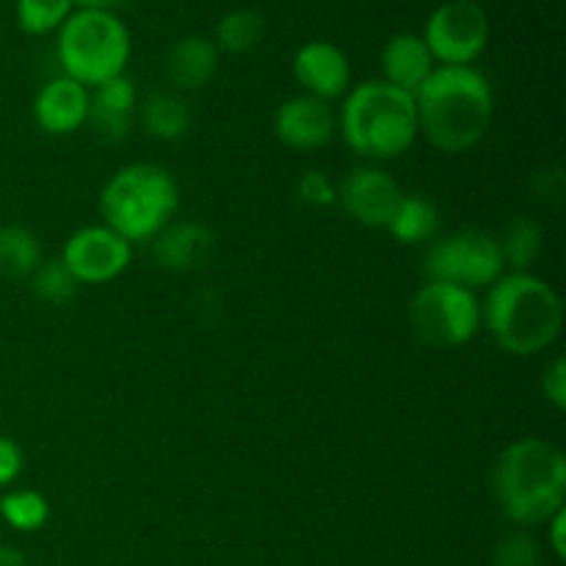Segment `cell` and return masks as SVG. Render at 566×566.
Segmentation results:
<instances>
[{
  "instance_id": "4",
  "label": "cell",
  "mask_w": 566,
  "mask_h": 566,
  "mask_svg": "<svg viewBox=\"0 0 566 566\" xmlns=\"http://www.w3.org/2000/svg\"><path fill=\"white\" fill-rule=\"evenodd\" d=\"M337 133L359 158H401L418 142V108L415 94L401 92L387 81H363L352 86L337 111Z\"/></svg>"
},
{
  "instance_id": "27",
  "label": "cell",
  "mask_w": 566,
  "mask_h": 566,
  "mask_svg": "<svg viewBox=\"0 0 566 566\" xmlns=\"http://www.w3.org/2000/svg\"><path fill=\"white\" fill-rule=\"evenodd\" d=\"M492 566H542V547L528 531L503 536L492 551Z\"/></svg>"
},
{
  "instance_id": "15",
  "label": "cell",
  "mask_w": 566,
  "mask_h": 566,
  "mask_svg": "<svg viewBox=\"0 0 566 566\" xmlns=\"http://www.w3.org/2000/svg\"><path fill=\"white\" fill-rule=\"evenodd\" d=\"M219 48L213 39L202 36V33H188V36L177 39L164 55V81L166 88L171 92H199L208 86L219 72Z\"/></svg>"
},
{
  "instance_id": "33",
  "label": "cell",
  "mask_w": 566,
  "mask_h": 566,
  "mask_svg": "<svg viewBox=\"0 0 566 566\" xmlns=\"http://www.w3.org/2000/svg\"><path fill=\"white\" fill-rule=\"evenodd\" d=\"M127 0H75V9H97V11H116Z\"/></svg>"
},
{
  "instance_id": "26",
  "label": "cell",
  "mask_w": 566,
  "mask_h": 566,
  "mask_svg": "<svg viewBox=\"0 0 566 566\" xmlns=\"http://www.w3.org/2000/svg\"><path fill=\"white\" fill-rule=\"evenodd\" d=\"M75 11V0H17V25L28 36L59 31Z\"/></svg>"
},
{
  "instance_id": "1",
  "label": "cell",
  "mask_w": 566,
  "mask_h": 566,
  "mask_svg": "<svg viewBox=\"0 0 566 566\" xmlns=\"http://www.w3.org/2000/svg\"><path fill=\"white\" fill-rule=\"evenodd\" d=\"M418 133L442 155H464L479 147L495 116L490 77L475 66H434L415 92Z\"/></svg>"
},
{
  "instance_id": "14",
  "label": "cell",
  "mask_w": 566,
  "mask_h": 566,
  "mask_svg": "<svg viewBox=\"0 0 566 566\" xmlns=\"http://www.w3.org/2000/svg\"><path fill=\"white\" fill-rule=\"evenodd\" d=\"M33 119L50 136H72L88 119V88L72 77H50L33 97Z\"/></svg>"
},
{
  "instance_id": "17",
  "label": "cell",
  "mask_w": 566,
  "mask_h": 566,
  "mask_svg": "<svg viewBox=\"0 0 566 566\" xmlns=\"http://www.w3.org/2000/svg\"><path fill=\"white\" fill-rule=\"evenodd\" d=\"M138 111L136 83L127 75L111 77L99 86L88 88V119L86 125L94 127L105 142H119L130 133L133 116Z\"/></svg>"
},
{
  "instance_id": "21",
  "label": "cell",
  "mask_w": 566,
  "mask_h": 566,
  "mask_svg": "<svg viewBox=\"0 0 566 566\" xmlns=\"http://www.w3.org/2000/svg\"><path fill=\"white\" fill-rule=\"evenodd\" d=\"M42 243L28 227L0 224V276L28 280L42 265Z\"/></svg>"
},
{
  "instance_id": "28",
  "label": "cell",
  "mask_w": 566,
  "mask_h": 566,
  "mask_svg": "<svg viewBox=\"0 0 566 566\" xmlns=\"http://www.w3.org/2000/svg\"><path fill=\"white\" fill-rule=\"evenodd\" d=\"M298 197H302V202L313 205V208H332V205H337V186L324 171L310 169L298 180Z\"/></svg>"
},
{
  "instance_id": "9",
  "label": "cell",
  "mask_w": 566,
  "mask_h": 566,
  "mask_svg": "<svg viewBox=\"0 0 566 566\" xmlns=\"http://www.w3.org/2000/svg\"><path fill=\"white\" fill-rule=\"evenodd\" d=\"M420 36L437 66H473L490 44V17L479 0H446L431 11Z\"/></svg>"
},
{
  "instance_id": "7",
  "label": "cell",
  "mask_w": 566,
  "mask_h": 566,
  "mask_svg": "<svg viewBox=\"0 0 566 566\" xmlns=\"http://www.w3.org/2000/svg\"><path fill=\"white\" fill-rule=\"evenodd\" d=\"M409 329L431 348L468 346L481 329L479 293L448 282H426L409 302Z\"/></svg>"
},
{
  "instance_id": "5",
  "label": "cell",
  "mask_w": 566,
  "mask_h": 566,
  "mask_svg": "<svg viewBox=\"0 0 566 566\" xmlns=\"http://www.w3.org/2000/svg\"><path fill=\"white\" fill-rule=\"evenodd\" d=\"M180 208V186L160 164H130L111 175L99 191V216L130 247L153 241Z\"/></svg>"
},
{
  "instance_id": "3",
  "label": "cell",
  "mask_w": 566,
  "mask_h": 566,
  "mask_svg": "<svg viewBox=\"0 0 566 566\" xmlns=\"http://www.w3.org/2000/svg\"><path fill=\"white\" fill-rule=\"evenodd\" d=\"M490 490L497 509L514 525H545L553 514L566 509L564 451L539 437L509 442L492 464Z\"/></svg>"
},
{
  "instance_id": "19",
  "label": "cell",
  "mask_w": 566,
  "mask_h": 566,
  "mask_svg": "<svg viewBox=\"0 0 566 566\" xmlns=\"http://www.w3.org/2000/svg\"><path fill=\"white\" fill-rule=\"evenodd\" d=\"M138 116H142L144 133L158 138V142H177L193 125V114L186 94L171 92V88H158V92L149 94L138 105Z\"/></svg>"
},
{
  "instance_id": "22",
  "label": "cell",
  "mask_w": 566,
  "mask_h": 566,
  "mask_svg": "<svg viewBox=\"0 0 566 566\" xmlns=\"http://www.w3.org/2000/svg\"><path fill=\"white\" fill-rule=\"evenodd\" d=\"M506 271H531L545 249V230L534 216H514L497 238Z\"/></svg>"
},
{
  "instance_id": "30",
  "label": "cell",
  "mask_w": 566,
  "mask_h": 566,
  "mask_svg": "<svg viewBox=\"0 0 566 566\" xmlns=\"http://www.w3.org/2000/svg\"><path fill=\"white\" fill-rule=\"evenodd\" d=\"M25 468V453L11 437H0V490L14 484Z\"/></svg>"
},
{
  "instance_id": "23",
  "label": "cell",
  "mask_w": 566,
  "mask_h": 566,
  "mask_svg": "<svg viewBox=\"0 0 566 566\" xmlns=\"http://www.w3.org/2000/svg\"><path fill=\"white\" fill-rule=\"evenodd\" d=\"M265 36V20L254 9H230L213 31V44L219 53L243 55L258 48Z\"/></svg>"
},
{
  "instance_id": "25",
  "label": "cell",
  "mask_w": 566,
  "mask_h": 566,
  "mask_svg": "<svg viewBox=\"0 0 566 566\" xmlns=\"http://www.w3.org/2000/svg\"><path fill=\"white\" fill-rule=\"evenodd\" d=\"M25 282L31 296L36 298V302L50 304V307H66V304L77 296V287H81L75 276L70 274V269L61 263V258H44L42 265H39Z\"/></svg>"
},
{
  "instance_id": "16",
  "label": "cell",
  "mask_w": 566,
  "mask_h": 566,
  "mask_svg": "<svg viewBox=\"0 0 566 566\" xmlns=\"http://www.w3.org/2000/svg\"><path fill=\"white\" fill-rule=\"evenodd\" d=\"M216 249V232L202 221H171L153 238V258L164 271L186 274L202 269Z\"/></svg>"
},
{
  "instance_id": "24",
  "label": "cell",
  "mask_w": 566,
  "mask_h": 566,
  "mask_svg": "<svg viewBox=\"0 0 566 566\" xmlns=\"http://www.w3.org/2000/svg\"><path fill=\"white\" fill-rule=\"evenodd\" d=\"M0 520L17 534H36L48 525L50 503L36 490H9L0 497Z\"/></svg>"
},
{
  "instance_id": "12",
  "label": "cell",
  "mask_w": 566,
  "mask_h": 566,
  "mask_svg": "<svg viewBox=\"0 0 566 566\" xmlns=\"http://www.w3.org/2000/svg\"><path fill=\"white\" fill-rule=\"evenodd\" d=\"M293 77L302 86V94H310L315 99H343L352 88V64H348L346 50L337 44L313 39L302 44L293 55Z\"/></svg>"
},
{
  "instance_id": "20",
  "label": "cell",
  "mask_w": 566,
  "mask_h": 566,
  "mask_svg": "<svg viewBox=\"0 0 566 566\" xmlns=\"http://www.w3.org/2000/svg\"><path fill=\"white\" fill-rule=\"evenodd\" d=\"M387 230L398 243H407V247L426 243L440 230V210L423 193H403Z\"/></svg>"
},
{
  "instance_id": "18",
  "label": "cell",
  "mask_w": 566,
  "mask_h": 566,
  "mask_svg": "<svg viewBox=\"0 0 566 566\" xmlns=\"http://www.w3.org/2000/svg\"><path fill=\"white\" fill-rule=\"evenodd\" d=\"M381 64V81L390 86L401 88V92L415 94L426 83V77L434 72L437 61L431 59L429 48H426L420 33H396L385 42L379 55Z\"/></svg>"
},
{
  "instance_id": "29",
  "label": "cell",
  "mask_w": 566,
  "mask_h": 566,
  "mask_svg": "<svg viewBox=\"0 0 566 566\" xmlns=\"http://www.w3.org/2000/svg\"><path fill=\"white\" fill-rule=\"evenodd\" d=\"M542 396L556 412H566V359L556 357L542 374Z\"/></svg>"
},
{
  "instance_id": "6",
  "label": "cell",
  "mask_w": 566,
  "mask_h": 566,
  "mask_svg": "<svg viewBox=\"0 0 566 566\" xmlns=\"http://www.w3.org/2000/svg\"><path fill=\"white\" fill-rule=\"evenodd\" d=\"M55 53L66 77L94 88L111 77L125 75L133 39L116 11L75 9L59 28Z\"/></svg>"
},
{
  "instance_id": "10",
  "label": "cell",
  "mask_w": 566,
  "mask_h": 566,
  "mask_svg": "<svg viewBox=\"0 0 566 566\" xmlns=\"http://www.w3.org/2000/svg\"><path fill=\"white\" fill-rule=\"evenodd\" d=\"M133 247L105 224L81 227L72 232L61 252V263L70 269L77 285H108L127 271Z\"/></svg>"
},
{
  "instance_id": "31",
  "label": "cell",
  "mask_w": 566,
  "mask_h": 566,
  "mask_svg": "<svg viewBox=\"0 0 566 566\" xmlns=\"http://www.w3.org/2000/svg\"><path fill=\"white\" fill-rule=\"evenodd\" d=\"M545 528H547V545H551L553 556H556L558 562H564L566 558V509L553 514V517L545 523Z\"/></svg>"
},
{
  "instance_id": "8",
  "label": "cell",
  "mask_w": 566,
  "mask_h": 566,
  "mask_svg": "<svg viewBox=\"0 0 566 566\" xmlns=\"http://www.w3.org/2000/svg\"><path fill=\"white\" fill-rule=\"evenodd\" d=\"M426 282H448L479 293L506 274L501 247L492 232L459 230L431 243L423 258Z\"/></svg>"
},
{
  "instance_id": "2",
  "label": "cell",
  "mask_w": 566,
  "mask_h": 566,
  "mask_svg": "<svg viewBox=\"0 0 566 566\" xmlns=\"http://www.w3.org/2000/svg\"><path fill=\"white\" fill-rule=\"evenodd\" d=\"M481 324L501 352L536 357L562 335L564 302L551 282L531 271H506L481 298Z\"/></svg>"
},
{
  "instance_id": "32",
  "label": "cell",
  "mask_w": 566,
  "mask_h": 566,
  "mask_svg": "<svg viewBox=\"0 0 566 566\" xmlns=\"http://www.w3.org/2000/svg\"><path fill=\"white\" fill-rule=\"evenodd\" d=\"M0 566H28V556L14 545H0Z\"/></svg>"
},
{
  "instance_id": "13",
  "label": "cell",
  "mask_w": 566,
  "mask_h": 566,
  "mask_svg": "<svg viewBox=\"0 0 566 566\" xmlns=\"http://www.w3.org/2000/svg\"><path fill=\"white\" fill-rule=\"evenodd\" d=\"M274 133L293 153H315L335 138L337 111L324 99L296 94L276 108Z\"/></svg>"
},
{
  "instance_id": "11",
  "label": "cell",
  "mask_w": 566,
  "mask_h": 566,
  "mask_svg": "<svg viewBox=\"0 0 566 566\" xmlns=\"http://www.w3.org/2000/svg\"><path fill=\"white\" fill-rule=\"evenodd\" d=\"M403 191L396 177L381 166H357L343 177L337 186V205L352 216L357 224L370 230H387Z\"/></svg>"
}]
</instances>
